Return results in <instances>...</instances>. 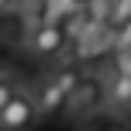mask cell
<instances>
[{
    "label": "cell",
    "instance_id": "5b68a950",
    "mask_svg": "<svg viewBox=\"0 0 131 131\" xmlns=\"http://www.w3.org/2000/svg\"><path fill=\"white\" fill-rule=\"evenodd\" d=\"M94 97H97V84H94V81H81V88L67 97V108H71L74 114H84V111L94 108Z\"/></svg>",
    "mask_w": 131,
    "mask_h": 131
},
{
    "label": "cell",
    "instance_id": "6da1fadb",
    "mask_svg": "<svg viewBox=\"0 0 131 131\" xmlns=\"http://www.w3.org/2000/svg\"><path fill=\"white\" fill-rule=\"evenodd\" d=\"M37 114H40L37 111V97L17 91L7 101V108L0 111V131H30V124H34Z\"/></svg>",
    "mask_w": 131,
    "mask_h": 131
},
{
    "label": "cell",
    "instance_id": "8992f818",
    "mask_svg": "<svg viewBox=\"0 0 131 131\" xmlns=\"http://www.w3.org/2000/svg\"><path fill=\"white\" fill-rule=\"evenodd\" d=\"M131 20V0H111V14H108V24L121 27V24Z\"/></svg>",
    "mask_w": 131,
    "mask_h": 131
},
{
    "label": "cell",
    "instance_id": "8fae6325",
    "mask_svg": "<svg viewBox=\"0 0 131 131\" xmlns=\"http://www.w3.org/2000/svg\"><path fill=\"white\" fill-rule=\"evenodd\" d=\"M40 4H44V10H47V7H50V4H57V0H40Z\"/></svg>",
    "mask_w": 131,
    "mask_h": 131
},
{
    "label": "cell",
    "instance_id": "9c48e42d",
    "mask_svg": "<svg viewBox=\"0 0 131 131\" xmlns=\"http://www.w3.org/2000/svg\"><path fill=\"white\" fill-rule=\"evenodd\" d=\"M114 47H131V20L118 27V37H114Z\"/></svg>",
    "mask_w": 131,
    "mask_h": 131
},
{
    "label": "cell",
    "instance_id": "30bf717a",
    "mask_svg": "<svg viewBox=\"0 0 131 131\" xmlns=\"http://www.w3.org/2000/svg\"><path fill=\"white\" fill-rule=\"evenodd\" d=\"M14 7V0H0V14H4V10H10Z\"/></svg>",
    "mask_w": 131,
    "mask_h": 131
},
{
    "label": "cell",
    "instance_id": "52a82bcc",
    "mask_svg": "<svg viewBox=\"0 0 131 131\" xmlns=\"http://www.w3.org/2000/svg\"><path fill=\"white\" fill-rule=\"evenodd\" d=\"M54 81H57V84L67 91V97H71L77 88H81V74H77L74 67H64V71H57V74H54Z\"/></svg>",
    "mask_w": 131,
    "mask_h": 131
},
{
    "label": "cell",
    "instance_id": "ba28073f",
    "mask_svg": "<svg viewBox=\"0 0 131 131\" xmlns=\"http://www.w3.org/2000/svg\"><path fill=\"white\" fill-rule=\"evenodd\" d=\"M14 94H17V88H14V81H10L7 74H0V111L7 108V101H10Z\"/></svg>",
    "mask_w": 131,
    "mask_h": 131
},
{
    "label": "cell",
    "instance_id": "277c9868",
    "mask_svg": "<svg viewBox=\"0 0 131 131\" xmlns=\"http://www.w3.org/2000/svg\"><path fill=\"white\" fill-rule=\"evenodd\" d=\"M108 101L114 111H131V74L114 71L108 81Z\"/></svg>",
    "mask_w": 131,
    "mask_h": 131
},
{
    "label": "cell",
    "instance_id": "7a4b0ae2",
    "mask_svg": "<svg viewBox=\"0 0 131 131\" xmlns=\"http://www.w3.org/2000/svg\"><path fill=\"white\" fill-rule=\"evenodd\" d=\"M30 50L34 54H40V57H57L61 50H64V44H67V27H61L57 20H44V24H37V27L30 30Z\"/></svg>",
    "mask_w": 131,
    "mask_h": 131
},
{
    "label": "cell",
    "instance_id": "3957f363",
    "mask_svg": "<svg viewBox=\"0 0 131 131\" xmlns=\"http://www.w3.org/2000/svg\"><path fill=\"white\" fill-rule=\"evenodd\" d=\"M64 104H67V91L54 81V77L40 81V88H37V111L40 114H57Z\"/></svg>",
    "mask_w": 131,
    "mask_h": 131
}]
</instances>
